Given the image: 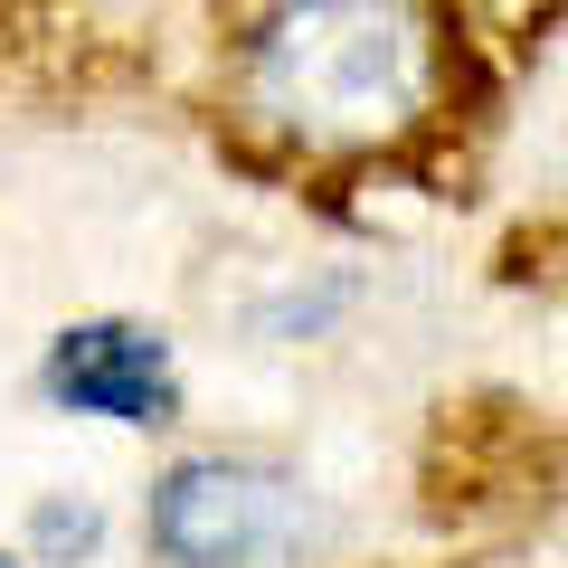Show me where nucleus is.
<instances>
[{"mask_svg":"<svg viewBox=\"0 0 568 568\" xmlns=\"http://www.w3.org/2000/svg\"><path fill=\"white\" fill-rule=\"evenodd\" d=\"M152 549H162V568H304L313 503L275 465L200 455L152 493Z\"/></svg>","mask_w":568,"mask_h":568,"instance_id":"nucleus-2","label":"nucleus"},{"mask_svg":"<svg viewBox=\"0 0 568 568\" xmlns=\"http://www.w3.org/2000/svg\"><path fill=\"white\" fill-rule=\"evenodd\" d=\"M48 388L85 417H162L171 407V351L162 332H133V323H95V332H67L58 361H48Z\"/></svg>","mask_w":568,"mask_h":568,"instance_id":"nucleus-3","label":"nucleus"},{"mask_svg":"<svg viewBox=\"0 0 568 568\" xmlns=\"http://www.w3.org/2000/svg\"><path fill=\"white\" fill-rule=\"evenodd\" d=\"M426 85V39L407 0H294L256 48V95L313 142H369L407 123Z\"/></svg>","mask_w":568,"mask_h":568,"instance_id":"nucleus-1","label":"nucleus"},{"mask_svg":"<svg viewBox=\"0 0 568 568\" xmlns=\"http://www.w3.org/2000/svg\"><path fill=\"white\" fill-rule=\"evenodd\" d=\"M0 568H10V559H0Z\"/></svg>","mask_w":568,"mask_h":568,"instance_id":"nucleus-4","label":"nucleus"}]
</instances>
